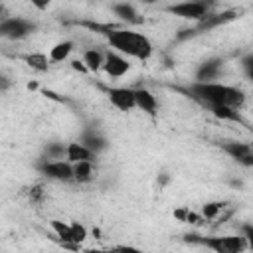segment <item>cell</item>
Wrapping results in <instances>:
<instances>
[{
    "instance_id": "obj_1",
    "label": "cell",
    "mask_w": 253,
    "mask_h": 253,
    "mask_svg": "<svg viewBox=\"0 0 253 253\" xmlns=\"http://www.w3.org/2000/svg\"><path fill=\"white\" fill-rule=\"evenodd\" d=\"M188 93L208 105L210 109L211 107H229V109H235V111H241V107L245 105V93L233 85H225V83H217V81H211V83H190L188 87Z\"/></svg>"
},
{
    "instance_id": "obj_2",
    "label": "cell",
    "mask_w": 253,
    "mask_h": 253,
    "mask_svg": "<svg viewBox=\"0 0 253 253\" xmlns=\"http://www.w3.org/2000/svg\"><path fill=\"white\" fill-rule=\"evenodd\" d=\"M107 42L113 47V51L121 53L123 57H134L140 61H146L152 55V42L134 30L128 28H115L107 34Z\"/></svg>"
},
{
    "instance_id": "obj_3",
    "label": "cell",
    "mask_w": 253,
    "mask_h": 253,
    "mask_svg": "<svg viewBox=\"0 0 253 253\" xmlns=\"http://www.w3.org/2000/svg\"><path fill=\"white\" fill-rule=\"evenodd\" d=\"M186 243L202 245L206 249H211L213 253H245L249 243L239 235H198V233H188L184 235Z\"/></svg>"
},
{
    "instance_id": "obj_4",
    "label": "cell",
    "mask_w": 253,
    "mask_h": 253,
    "mask_svg": "<svg viewBox=\"0 0 253 253\" xmlns=\"http://www.w3.org/2000/svg\"><path fill=\"white\" fill-rule=\"evenodd\" d=\"M34 32H36V24L32 20H28V18L12 16V18H2L0 20V38L24 40Z\"/></svg>"
},
{
    "instance_id": "obj_5",
    "label": "cell",
    "mask_w": 253,
    "mask_h": 253,
    "mask_svg": "<svg viewBox=\"0 0 253 253\" xmlns=\"http://www.w3.org/2000/svg\"><path fill=\"white\" fill-rule=\"evenodd\" d=\"M38 170L51 180H59V182L73 180V164L67 160H45L42 156L38 162Z\"/></svg>"
},
{
    "instance_id": "obj_6",
    "label": "cell",
    "mask_w": 253,
    "mask_h": 253,
    "mask_svg": "<svg viewBox=\"0 0 253 253\" xmlns=\"http://www.w3.org/2000/svg\"><path fill=\"white\" fill-rule=\"evenodd\" d=\"M168 12L178 16V18L192 20V22L198 24L210 14V4H206V2H182V4L168 6Z\"/></svg>"
},
{
    "instance_id": "obj_7",
    "label": "cell",
    "mask_w": 253,
    "mask_h": 253,
    "mask_svg": "<svg viewBox=\"0 0 253 253\" xmlns=\"http://www.w3.org/2000/svg\"><path fill=\"white\" fill-rule=\"evenodd\" d=\"M101 89L107 93L111 105L119 111H132L134 109V93L130 87H103Z\"/></svg>"
},
{
    "instance_id": "obj_8",
    "label": "cell",
    "mask_w": 253,
    "mask_h": 253,
    "mask_svg": "<svg viewBox=\"0 0 253 253\" xmlns=\"http://www.w3.org/2000/svg\"><path fill=\"white\" fill-rule=\"evenodd\" d=\"M221 150L225 154H229L233 160H237L239 164H243L245 168L253 166V148L249 142H237V140H229L221 144Z\"/></svg>"
},
{
    "instance_id": "obj_9",
    "label": "cell",
    "mask_w": 253,
    "mask_h": 253,
    "mask_svg": "<svg viewBox=\"0 0 253 253\" xmlns=\"http://www.w3.org/2000/svg\"><path fill=\"white\" fill-rule=\"evenodd\" d=\"M128 69H130V63H128V59H126V57H123L121 53H117V51H113V49H109V51L105 53L103 71H105L109 77L119 79V77L126 75V71H128Z\"/></svg>"
},
{
    "instance_id": "obj_10",
    "label": "cell",
    "mask_w": 253,
    "mask_h": 253,
    "mask_svg": "<svg viewBox=\"0 0 253 253\" xmlns=\"http://www.w3.org/2000/svg\"><path fill=\"white\" fill-rule=\"evenodd\" d=\"M221 69H223V59L221 57L206 59L196 69V83H211V81H215L219 77Z\"/></svg>"
},
{
    "instance_id": "obj_11",
    "label": "cell",
    "mask_w": 253,
    "mask_h": 253,
    "mask_svg": "<svg viewBox=\"0 0 253 253\" xmlns=\"http://www.w3.org/2000/svg\"><path fill=\"white\" fill-rule=\"evenodd\" d=\"M132 93H134V107L140 109V111H144L150 117H156V113H158V101H156V97L148 89H144V87H136V89H132Z\"/></svg>"
},
{
    "instance_id": "obj_12",
    "label": "cell",
    "mask_w": 253,
    "mask_h": 253,
    "mask_svg": "<svg viewBox=\"0 0 253 253\" xmlns=\"http://www.w3.org/2000/svg\"><path fill=\"white\" fill-rule=\"evenodd\" d=\"M65 160L67 162H71V164H75V162H87V160H95V154L91 152V150H87L81 142H69L67 144V152H65Z\"/></svg>"
},
{
    "instance_id": "obj_13",
    "label": "cell",
    "mask_w": 253,
    "mask_h": 253,
    "mask_svg": "<svg viewBox=\"0 0 253 253\" xmlns=\"http://www.w3.org/2000/svg\"><path fill=\"white\" fill-rule=\"evenodd\" d=\"M77 142H81V144H83L87 150H91L95 156H97L101 150L107 148V140H105V136L99 134V132H95V130H85L83 136H81V140H77Z\"/></svg>"
},
{
    "instance_id": "obj_14",
    "label": "cell",
    "mask_w": 253,
    "mask_h": 253,
    "mask_svg": "<svg viewBox=\"0 0 253 253\" xmlns=\"http://www.w3.org/2000/svg\"><path fill=\"white\" fill-rule=\"evenodd\" d=\"M51 229H53L55 235L61 239L63 247L79 249V245H77L75 239H73V233H71V225H69V223H65V221H61V219H53V221H51Z\"/></svg>"
},
{
    "instance_id": "obj_15",
    "label": "cell",
    "mask_w": 253,
    "mask_h": 253,
    "mask_svg": "<svg viewBox=\"0 0 253 253\" xmlns=\"http://www.w3.org/2000/svg\"><path fill=\"white\" fill-rule=\"evenodd\" d=\"M81 61H83V65L87 67L89 73H97V71L103 69L105 53L101 49H85L83 55H81Z\"/></svg>"
},
{
    "instance_id": "obj_16",
    "label": "cell",
    "mask_w": 253,
    "mask_h": 253,
    "mask_svg": "<svg viewBox=\"0 0 253 253\" xmlns=\"http://www.w3.org/2000/svg\"><path fill=\"white\" fill-rule=\"evenodd\" d=\"M113 12L123 22H128V24H138L140 22V18H138V14H136V10H134L132 4H126V2L113 4Z\"/></svg>"
},
{
    "instance_id": "obj_17",
    "label": "cell",
    "mask_w": 253,
    "mask_h": 253,
    "mask_svg": "<svg viewBox=\"0 0 253 253\" xmlns=\"http://www.w3.org/2000/svg\"><path fill=\"white\" fill-rule=\"evenodd\" d=\"M71 51H73V42H59V43H55V45L49 49L47 59L59 63V61H65Z\"/></svg>"
},
{
    "instance_id": "obj_18",
    "label": "cell",
    "mask_w": 253,
    "mask_h": 253,
    "mask_svg": "<svg viewBox=\"0 0 253 253\" xmlns=\"http://www.w3.org/2000/svg\"><path fill=\"white\" fill-rule=\"evenodd\" d=\"M93 178V162L87 160V162H75L73 164V180L79 182V184H85V182H91Z\"/></svg>"
},
{
    "instance_id": "obj_19",
    "label": "cell",
    "mask_w": 253,
    "mask_h": 253,
    "mask_svg": "<svg viewBox=\"0 0 253 253\" xmlns=\"http://www.w3.org/2000/svg\"><path fill=\"white\" fill-rule=\"evenodd\" d=\"M26 63H28L32 69L40 71V73H43V71H47V69H49V59H47V55H45V53H42V51L28 53V55H26Z\"/></svg>"
},
{
    "instance_id": "obj_20",
    "label": "cell",
    "mask_w": 253,
    "mask_h": 253,
    "mask_svg": "<svg viewBox=\"0 0 253 253\" xmlns=\"http://www.w3.org/2000/svg\"><path fill=\"white\" fill-rule=\"evenodd\" d=\"M210 111H211L217 119H221V121H231V123H241V125H245L241 113L235 111V109H229V107H211Z\"/></svg>"
},
{
    "instance_id": "obj_21",
    "label": "cell",
    "mask_w": 253,
    "mask_h": 253,
    "mask_svg": "<svg viewBox=\"0 0 253 253\" xmlns=\"http://www.w3.org/2000/svg\"><path fill=\"white\" fill-rule=\"evenodd\" d=\"M65 152H67V144H63V142H47L43 146L45 160H63Z\"/></svg>"
},
{
    "instance_id": "obj_22",
    "label": "cell",
    "mask_w": 253,
    "mask_h": 253,
    "mask_svg": "<svg viewBox=\"0 0 253 253\" xmlns=\"http://www.w3.org/2000/svg\"><path fill=\"white\" fill-rule=\"evenodd\" d=\"M225 202H208V204H204L202 206V217L204 219H215L223 210H225Z\"/></svg>"
},
{
    "instance_id": "obj_23",
    "label": "cell",
    "mask_w": 253,
    "mask_h": 253,
    "mask_svg": "<svg viewBox=\"0 0 253 253\" xmlns=\"http://www.w3.org/2000/svg\"><path fill=\"white\" fill-rule=\"evenodd\" d=\"M85 253H144V251L132 245H115L111 249H87Z\"/></svg>"
},
{
    "instance_id": "obj_24",
    "label": "cell",
    "mask_w": 253,
    "mask_h": 253,
    "mask_svg": "<svg viewBox=\"0 0 253 253\" xmlns=\"http://www.w3.org/2000/svg\"><path fill=\"white\" fill-rule=\"evenodd\" d=\"M69 225H71V233H73L75 243H77V245L83 243V241L87 239V229H85V225L79 223V221H69Z\"/></svg>"
},
{
    "instance_id": "obj_25",
    "label": "cell",
    "mask_w": 253,
    "mask_h": 253,
    "mask_svg": "<svg viewBox=\"0 0 253 253\" xmlns=\"http://www.w3.org/2000/svg\"><path fill=\"white\" fill-rule=\"evenodd\" d=\"M243 69H245V73H247V77H251L253 75V55L251 53H247L245 57H243Z\"/></svg>"
},
{
    "instance_id": "obj_26",
    "label": "cell",
    "mask_w": 253,
    "mask_h": 253,
    "mask_svg": "<svg viewBox=\"0 0 253 253\" xmlns=\"http://www.w3.org/2000/svg\"><path fill=\"white\" fill-rule=\"evenodd\" d=\"M188 211H190V208H178V210H174V217H176L178 221H184V223H186Z\"/></svg>"
},
{
    "instance_id": "obj_27",
    "label": "cell",
    "mask_w": 253,
    "mask_h": 253,
    "mask_svg": "<svg viewBox=\"0 0 253 253\" xmlns=\"http://www.w3.org/2000/svg\"><path fill=\"white\" fill-rule=\"evenodd\" d=\"M30 198H32L34 202H40V200L43 198V190H42V186H34L32 192H30Z\"/></svg>"
},
{
    "instance_id": "obj_28",
    "label": "cell",
    "mask_w": 253,
    "mask_h": 253,
    "mask_svg": "<svg viewBox=\"0 0 253 253\" xmlns=\"http://www.w3.org/2000/svg\"><path fill=\"white\" fill-rule=\"evenodd\" d=\"M10 85H12L10 77H8V75H4V73H0V93L8 91V89H10Z\"/></svg>"
},
{
    "instance_id": "obj_29",
    "label": "cell",
    "mask_w": 253,
    "mask_h": 253,
    "mask_svg": "<svg viewBox=\"0 0 253 253\" xmlns=\"http://www.w3.org/2000/svg\"><path fill=\"white\" fill-rule=\"evenodd\" d=\"M71 67H73L75 71H79V73H89V71H87V67L83 65V61H81V59H73V61H71Z\"/></svg>"
},
{
    "instance_id": "obj_30",
    "label": "cell",
    "mask_w": 253,
    "mask_h": 253,
    "mask_svg": "<svg viewBox=\"0 0 253 253\" xmlns=\"http://www.w3.org/2000/svg\"><path fill=\"white\" fill-rule=\"evenodd\" d=\"M168 180H170V176H168V174H160V176H158V184H160V186H166V184H168Z\"/></svg>"
},
{
    "instance_id": "obj_31",
    "label": "cell",
    "mask_w": 253,
    "mask_h": 253,
    "mask_svg": "<svg viewBox=\"0 0 253 253\" xmlns=\"http://www.w3.org/2000/svg\"><path fill=\"white\" fill-rule=\"evenodd\" d=\"M28 89H30V91H36V89H40V85H38L36 81H30V83H28Z\"/></svg>"
}]
</instances>
